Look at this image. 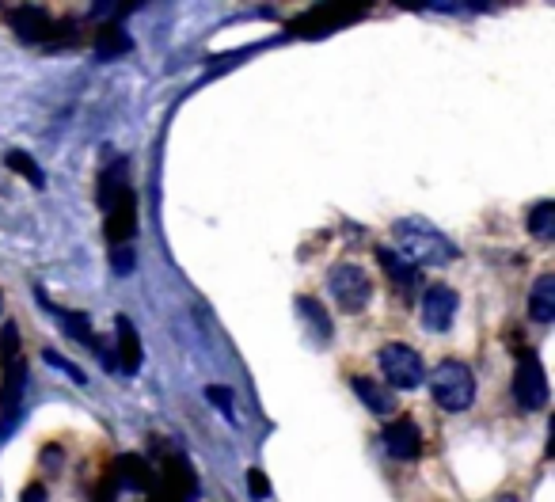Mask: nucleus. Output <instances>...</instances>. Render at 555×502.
Instances as JSON below:
<instances>
[{"label": "nucleus", "mask_w": 555, "mask_h": 502, "mask_svg": "<svg viewBox=\"0 0 555 502\" xmlns=\"http://www.w3.org/2000/svg\"><path fill=\"white\" fill-rule=\"evenodd\" d=\"M99 206L107 210V240L111 244H130L137 232V202L134 187H130V164L115 160L107 172L99 175Z\"/></svg>", "instance_id": "nucleus-1"}, {"label": "nucleus", "mask_w": 555, "mask_h": 502, "mask_svg": "<svg viewBox=\"0 0 555 502\" xmlns=\"http://www.w3.org/2000/svg\"><path fill=\"white\" fill-rule=\"evenodd\" d=\"M392 236H396V255L407 259L415 271L419 267H445V263H453L460 251L453 248V240L449 236H441L430 221H422V217H403L392 225Z\"/></svg>", "instance_id": "nucleus-2"}, {"label": "nucleus", "mask_w": 555, "mask_h": 502, "mask_svg": "<svg viewBox=\"0 0 555 502\" xmlns=\"http://www.w3.org/2000/svg\"><path fill=\"white\" fill-rule=\"evenodd\" d=\"M430 392H434V404L441 411H468L476 404V373L464 362H457V358H449V362H441L434 369Z\"/></svg>", "instance_id": "nucleus-3"}, {"label": "nucleus", "mask_w": 555, "mask_h": 502, "mask_svg": "<svg viewBox=\"0 0 555 502\" xmlns=\"http://www.w3.org/2000/svg\"><path fill=\"white\" fill-rule=\"evenodd\" d=\"M327 290H331L339 309L354 316V312H362L373 301V278L358 263H339V267H331V274H327Z\"/></svg>", "instance_id": "nucleus-4"}, {"label": "nucleus", "mask_w": 555, "mask_h": 502, "mask_svg": "<svg viewBox=\"0 0 555 502\" xmlns=\"http://www.w3.org/2000/svg\"><path fill=\"white\" fill-rule=\"evenodd\" d=\"M381 373L384 381L392 388H403V392H411V388H419L426 381V366H422L419 350L403 347V343H388L381 347Z\"/></svg>", "instance_id": "nucleus-5"}, {"label": "nucleus", "mask_w": 555, "mask_h": 502, "mask_svg": "<svg viewBox=\"0 0 555 502\" xmlns=\"http://www.w3.org/2000/svg\"><path fill=\"white\" fill-rule=\"evenodd\" d=\"M514 400L525 411H540L548 407V377L536 354H521V362L514 369Z\"/></svg>", "instance_id": "nucleus-6"}, {"label": "nucleus", "mask_w": 555, "mask_h": 502, "mask_svg": "<svg viewBox=\"0 0 555 502\" xmlns=\"http://www.w3.org/2000/svg\"><path fill=\"white\" fill-rule=\"evenodd\" d=\"M457 309H460L457 290H449V286H430L426 297H422V324H426V331H449L453 328V320H457Z\"/></svg>", "instance_id": "nucleus-7"}, {"label": "nucleus", "mask_w": 555, "mask_h": 502, "mask_svg": "<svg viewBox=\"0 0 555 502\" xmlns=\"http://www.w3.org/2000/svg\"><path fill=\"white\" fill-rule=\"evenodd\" d=\"M384 449L392 461H415L422 453V430L415 419H396L392 426H384Z\"/></svg>", "instance_id": "nucleus-8"}, {"label": "nucleus", "mask_w": 555, "mask_h": 502, "mask_svg": "<svg viewBox=\"0 0 555 502\" xmlns=\"http://www.w3.org/2000/svg\"><path fill=\"white\" fill-rule=\"evenodd\" d=\"M23 385H27V366H23V358L4 362V388H0V411H4V423H0V430H4V434H8V426L16 423V415H20Z\"/></svg>", "instance_id": "nucleus-9"}, {"label": "nucleus", "mask_w": 555, "mask_h": 502, "mask_svg": "<svg viewBox=\"0 0 555 502\" xmlns=\"http://www.w3.org/2000/svg\"><path fill=\"white\" fill-rule=\"evenodd\" d=\"M8 20L16 27V35L23 42H46L54 35V20H50V12H42L35 4H23V8H12L8 12Z\"/></svg>", "instance_id": "nucleus-10"}, {"label": "nucleus", "mask_w": 555, "mask_h": 502, "mask_svg": "<svg viewBox=\"0 0 555 502\" xmlns=\"http://www.w3.org/2000/svg\"><path fill=\"white\" fill-rule=\"evenodd\" d=\"M115 331H118V358H115L118 373H137L141 369V339H137V328L126 316H118Z\"/></svg>", "instance_id": "nucleus-11"}, {"label": "nucleus", "mask_w": 555, "mask_h": 502, "mask_svg": "<svg viewBox=\"0 0 555 502\" xmlns=\"http://www.w3.org/2000/svg\"><path fill=\"white\" fill-rule=\"evenodd\" d=\"M529 316L536 324H552L555 320V274L536 278V286L529 290Z\"/></svg>", "instance_id": "nucleus-12"}, {"label": "nucleus", "mask_w": 555, "mask_h": 502, "mask_svg": "<svg viewBox=\"0 0 555 502\" xmlns=\"http://www.w3.org/2000/svg\"><path fill=\"white\" fill-rule=\"evenodd\" d=\"M354 392L362 396V404L373 411V415H392L396 411V396L384 385H377L373 377H354Z\"/></svg>", "instance_id": "nucleus-13"}, {"label": "nucleus", "mask_w": 555, "mask_h": 502, "mask_svg": "<svg viewBox=\"0 0 555 502\" xmlns=\"http://www.w3.org/2000/svg\"><path fill=\"white\" fill-rule=\"evenodd\" d=\"M377 259H381V267L388 271V278H392L400 290H411V286L419 282V271H415L407 259H400L396 248H377Z\"/></svg>", "instance_id": "nucleus-14"}, {"label": "nucleus", "mask_w": 555, "mask_h": 502, "mask_svg": "<svg viewBox=\"0 0 555 502\" xmlns=\"http://www.w3.org/2000/svg\"><path fill=\"white\" fill-rule=\"evenodd\" d=\"M343 20H346L343 8H320V12H308L301 20H293V31H297V35L308 31V39H312V35H320V31H327V27H335V23H343Z\"/></svg>", "instance_id": "nucleus-15"}, {"label": "nucleus", "mask_w": 555, "mask_h": 502, "mask_svg": "<svg viewBox=\"0 0 555 502\" xmlns=\"http://www.w3.org/2000/svg\"><path fill=\"white\" fill-rule=\"evenodd\" d=\"M529 232H533L536 240H552L555 236V202H536L533 210H529Z\"/></svg>", "instance_id": "nucleus-16"}, {"label": "nucleus", "mask_w": 555, "mask_h": 502, "mask_svg": "<svg viewBox=\"0 0 555 502\" xmlns=\"http://www.w3.org/2000/svg\"><path fill=\"white\" fill-rule=\"evenodd\" d=\"M297 309H301V316H305L308 328H316V339H320V343H327V339H331V320L324 316V309H320L312 297H297Z\"/></svg>", "instance_id": "nucleus-17"}, {"label": "nucleus", "mask_w": 555, "mask_h": 502, "mask_svg": "<svg viewBox=\"0 0 555 502\" xmlns=\"http://www.w3.org/2000/svg\"><path fill=\"white\" fill-rule=\"evenodd\" d=\"M4 160H8V168H12V172L27 175V179H31L35 187H42V183H46V175H42L39 164H35V160H31V156H27V153H20V149H12V153L4 156Z\"/></svg>", "instance_id": "nucleus-18"}, {"label": "nucleus", "mask_w": 555, "mask_h": 502, "mask_svg": "<svg viewBox=\"0 0 555 502\" xmlns=\"http://www.w3.org/2000/svg\"><path fill=\"white\" fill-rule=\"evenodd\" d=\"M130 46V39L118 31L115 23H107V27H99V39H96V50L99 54H122Z\"/></svg>", "instance_id": "nucleus-19"}, {"label": "nucleus", "mask_w": 555, "mask_h": 502, "mask_svg": "<svg viewBox=\"0 0 555 502\" xmlns=\"http://www.w3.org/2000/svg\"><path fill=\"white\" fill-rule=\"evenodd\" d=\"M61 324H65V331H69L77 343H88V347H92V339H96V335H92V324H88V316H84V312H69V316H61Z\"/></svg>", "instance_id": "nucleus-20"}, {"label": "nucleus", "mask_w": 555, "mask_h": 502, "mask_svg": "<svg viewBox=\"0 0 555 502\" xmlns=\"http://www.w3.org/2000/svg\"><path fill=\"white\" fill-rule=\"evenodd\" d=\"M12 358H20V328L16 324L0 331V362H12Z\"/></svg>", "instance_id": "nucleus-21"}, {"label": "nucleus", "mask_w": 555, "mask_h": 502, "mask_svg": "<svg viewBox=\"0 0 555 502\" xmlns=\"http://www.w3.org/2000/svg\"><path fill=\"white\" fill-rule=\"evenodd\" d=\"M111 263H115L118 274H126L130 267H134V248H130V244H118V248H111Z\"/></svg>", "instance_id": "nucleus-22"}, {"label": "nucleus", "mask_w": 555, "mask_h": 502, "mask_svg": "<svg viewBox=\"0 0 555 502\" xmlns=\"http://www.w3.org/2000/svg\"><path fill=\"white\" fill-rule=\"evenodd\" d=\"M248 487H251V495H255V499H267L270 495V483H267L263 472H248Z\"/></svg>", "instance_id": "nucleus-23"}, {"label": "nucleus", "mask_w": 555, "mask_h": 502, "mask_svg": "<svg viewBox=\"0 0 555 502\" xmlns=\"http://www.w3.org/2000/svg\"><path fill=\"white\" fill-rule=\"evenodd\" d=\"M210 400H213V404H217V407H225V411H229V415H232V404H229V400H232V392H229V388H217V385H213V388H210Z\"/></svg>", "instance_id": "nucleus-24"}, {"label": "nucleus", "mask_w": 555, "mask_h": 502, "mask_svg": "<svg viewBox=\"0 0 555 502\" xmlns=\"http://www.w3.org/2000/svg\"><path fill=\"white\" fill-rule=\"evenodd\" d=\"M20 502H46V487H42V483H31V487H23Z\"/></svg>", "instance_id": "nucleus-25"}, {"label": "nucleus", "mask_w": 555, "mask_h": 502, "mask_svg": "<svg viewBox=\"0 0 555 502\" xmlns=\"http://www.w3.org/2000/svg\"><path fill=\"white\" fill-rule=\"evenodd\" d=\"M498 502H517V499H510V495H506V499H498Z\"/></svg>", "instance_id": "nucleus-26"}, {"label": "nucleus", "mask_w": 555, "mask_h": 502, "mask_svg": "<svg viewBox=\"0 0 555 502\" xmlns=\"http://www.w3.org/2000/svg\"><path fill=\"white\" fill-rule=\"evenodd\" d=\"M0 309H4V293H0Z\"/></svg>", "instance_id": "nucleus-27"}]
</instances>
